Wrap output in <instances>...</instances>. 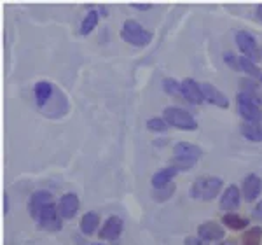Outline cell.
Masks as SVG:
<instances>
[{
  "instance_id": "cell-4",
  "label": "cell",
  "mask_w": 262,
  "mask_h": 245,
  "mask_svg": "<svg viewBox=\"0 0 262 245\" xmlns=\"http://www.w3.org/2000/svg\"><path fill=\"white\" fill-rule=\"evenodd\" d=\"M236 102H238V111L245 122H262V104L259 100L252 98L250 95L239 93Z\"/></svg>"
},
{
  "instance_id": "cell-6",
  "label": "cell",
  "mask_w": 262,
  "mask_h": 245,
  "mask_svg": "<svg viewBox=\"0 0 262 245\" xmlns=\"http://www.w3.org/2000/svg\"><path fill=\"white\" fill-rule=\"evenodd\" d=\"M236 44H238V48L242 49L243 56L250 58L253 62L260 60V49H259V46H257V40L253 39L252 33H248L245 30L238 32L236 33Z\"/></svg>"
},
{
  "instance_id": "cell-11",
  "label": "cell",
  "mask_w": 262,
  "mask_h": 245,
  "mask_svg": "<svg viewBox=\"0 0 262 245\" xmlns=\"http://www.w3.org/2000/svg\"><path fill=\"white\" fill-rule=\"evenodd\" d=\"M79 207V196L74 193H67L63 194L60 198V203H58V210H60V215L61 219H67V221H70V219L75 217V214H77Z\"/></svg>"
},
{
  "instance_id": "cell-1",
  "label": "cell",
  "mask_w": 262,
  "mask_h": 245,
  "mask_svg": "<svg viewBox=\"0 0 262 245\" xmlns=\"http://www.w3.org/2000/svg\"><path fill=\"white\" fill-rule=\"evenodd\" d=\"M224 180L221 177H200L191 186V196L194 200L210 201L217 198V194L222 191Z\"/></svg>"
},
{
  "instance_id": "cell-2",
  "label": "cell",
  "mask_w": 262,
  "mask_h": 245,
  "mask_svg": "<svg viewBox=\"0 0 262 245\" xmlns=\"http://www.w3.org/2000/svg\"><path fill=\"white\" fill-rule=\"evenodd\" d=\"M121 39L131 46H137V48H145L152 40V33L147 32L138 21L126 19L121 30Z\"/></svg>"
},
{
  "instance_id": "cell-33",
  "label": "cell",
  "mask_w": 262,
  "mask_h": 245,
  "mask_svg": "<svg viewBox=\"0 0 262 245\" xmlns=\"http://www.w3.org/2000/svg\"><path fill=\"white\" fill-rule=\"evenodd\" d=\"M217 245H236L232 240H224V242H217Z\"/></svg>"
},
{
  "instance_id": "cell-10",
  "label": "cell",
  "mask_w": 262,
  "mask_h": 245,
  "mask_svg": "<svg viewBox=\"0 0 262 245\" xmlns=\"http://www.w3.org/2000/svg\"><path fill=\"white\" fill-rule=\"evenodd\" d=\"M201 91H203V98H205V102H208L212 105H217V107H221V109L229 107V98H227V96L224 95L219 88H215L213 84L203 83L201 84Z\"/></svg>"
},
{
  "instance_id": "cell-30",
  "label": "cell",
  "mask_w": 262,
  "mask_h": 245,
  "mask_svg": "<svg viewBox=\"0 0 262 245\" xmlns=\"http://www.w3.org/2000/svg\"><path fill=\"white\" fill-rule=\"evenodd\" d=\"M185 245H206V242H205V240H201L200 236H198V238L189 236V238H185Z\"/></svg>"
},
{
  "instance_id": "cell-27",
  "label": "cell",
  "mask_w": 262,
  "mask_h": 245,
  "mask_svg": "<svg viewBox=\"0 0 262 245\" xmlns=\"http://www.w3.org/2000/svg\"><path fill=\"white\" fill-rule=\"evenodd\" d=\"M163 88H164V91H166L168 95H171V96L182 95V84H179L175 79H171V77H164L163 79Z\"/></svg>"
},
{
  "instance_id": "cell-3",
  "label": "cell",
  "mask_w": 262,
  "mask_h": 245,
  "mask_svg": "<svg viewBox=\"0 0 262 245\" xmlns=\"http://www.w3.org/2000/svg\"><path fill=\"white\" fill-rule=\"evenodd\" d=\"M163 117L170 126L184 130V132H192V130L198 128V121L194 119L192 114H189L180 107H166L163 112Z\"/></svg>"
},
{
  "instance_id": "cell-22",
  "label": "cell",
  "mask_w": 262,
  "mask_h": 245,
  "mask_svg": "<svg viewBox=\"0 0 262 245\" xmlns=\"http://www.w3.org/2000/svg\"><path fill=\"white\" fill-rule=\"evenodd\" d=\"M175 184L170 182L166 186H161V188H154V191H152V198H154L156 201H159V203H163V201L170 200V198L175 194Z\"/></svg>"
},
{
  "instance_id": "cell-7",
  "label": "cell",
  "mask_w": 262,
  "mask_h": 245,
  "mask_svg": "<svg viewBox=\"0 0 262 245\" xmlns=\"http://www.w3.org/2000/svg\"><path fill=\"white\" fill-rule=\"evenodd\" d=\"M262 193V179L255 174H248L242 182V194L247 201H255Z\"/></svg>"
},
{
  "instance_id": "cell-13",
  "label": "cell",
  "mask_w": 262,
  "mask_h": 245,
  "mask_svg": "<svg viewBox=\"0 0 262 245\" xmlns=\"http://www.w3.org/2000/svg\"><path fill=\"white\" fill-rule=\"evenodd\" d=\"M239 201H242V191H239L238 186L231 184L221 198V209L226 210V212H234L239 207Z\"/></svg>"
},
{
  "instance_id": "cell-18",
  "label": "cell",
  "mask_w": 262,
  "mask_h": 245,
  "mask_svg": "<svg viewBox=\"0 0 262 245\" xmlns=\"http://www.w3.org/2000/svg\"><path fill=\"white\" fill-rule=\"evenodd\" d=\"M100 226V215L96 212H86L81 219V231L84 235H93Z\"/></svg>"
},
{
  "instance_id": "cell-5",
  "label": "cell",
  "mask_w": 262,
  "mask_h": 245,
  "mask_svg": "<svg viewBox=\"0 0 262 245\" xmlns=\"http://www.w3.org/2000/svg\"><path fill=\"white\" fill-rule=\"evenodd\" d=\"M37 222H39V226L44 228L46 231H60L61 215H60V210H58V205L51 203L46 207L39 214V217H37Z\"/></svg>"
},
{
  "instance_id": "cell-34",
  "label": "cell",
  "mask_w": 262,
  "mask_h": 245,
  "mask_svg": "<svg viewBox=\"0 0 262 245\" xmlns=\"http://www.w3.org/2000/svg\"><path fill=\"white\" fill-rule=\"evenodd\" d=\"M107 12H108V11L105 9V7H101V9H100V14H101V16H107Z\"/></svg>"
},
{
  "instance_id": "cell-25",
  "label": "cell",
  "mask_w": 262,
  "mask_h": 245,
  "mask_svg": "<svg viewBox=\"0 0 262 245\" xmlns=\"http://www.w3.org/2000/svg\"><path fill=\"white\" fill-rule=\"evenodd\" d=\"M196 165V159H189V158H179V156H173L170 167H175L179 172H187Z\"/></svg>"
},
{
  "instance_id": "cell-9",
  "label": "cell",
  "mask_w": 262,
  "mask_h": 245,
  "mask_svg": "<svg viewBox=\"0 0 262 245\" xmlns=\"http://www.w3.org/2000/svg\"><path fill=\"white\" fill-rule=\"evenodd\" d=\"M198 236L201 240H205V242H221L226 236V231H224V228L219 222L208 221L198 226Z\"/></svg>"
},
{
  "instance_id": "cell-35",
  "label": "cell",
  "mask_w": 262,
  "mask_h": 245,
  "mask_svg": "<svg viewBox=\"0 0 262 245\" xmlns=\"http://www.w3.org/2000/svg\"><path fill=\"white\" fill-rule=\"evenodd\" d=\"M95 245H103V243H95Z\"/></svg>"
},
{
  "instance_id": "cell-29",
  "label": "cell",
  "mask_w": 262,
  "mask_h": 245,
  "mask_svg": "<svg viewBox=\"0 0 262 245\" xmlns=\"http://www.w3.org/2000/svg\"><path fill=\"white\" fill-rule=\"evenodd\" d=\"M252 215H253V219H257V221H262V200H259V203L255 205Z\"/></svg>"
},
{
  "instance_id": "cell-20",
  "label": "cell",
  "mask_w": 262,
  "mask_h": 245,
  "mask_svg": "<svg viewBox=\"0 0 262 245\" xmlns=\"http://www.w3.org/2000/svg\"><path fill=\"white\" fill-rule=\"evenodd\" d=\"M242 135L250 142H262V125L260 122H243Z\"/></svg>"
},
{
  "instance_id": "cell-15",
  "label": "cell",
  "mask_w": 262,
  "mask_h": 245,
  "mask_svg": "<svg viewBox=\"0 0 262 245\" xmlns=\"http://www.w3.org/2000/svg\"><path fill=\"white\" fill-rule=\"evenodd\" d=\"M54 91H56V88L53 86L51 83L48 81H40L35 84V88H33V95H35V104L39 109H44L46 104L51 102V98L54 96Z\"/></svg>"
},
{
  "instance_id": "cell-24",
  "label": "cell",
  "mask_w": 262,
  "mask_h": 245,
  "mask_svg": "<svg viewBox=\"0 0 262 245\" xmlns=\"http://www.w3.org/2000/svg\"><path fill=\"white\" fill-rule=\"evenodd\" d=\"M260 238H262V228L253 226L250 230L245 231L243 245H260Z\"/></svg>"
},
{
  "instance_id": "cell-17",
  "label": "cell",
  "mask_w": 262,
  "mask_h": 245,
  "mask_svg": "<svg viewBox=\"0 0 262 245\" xmlns=\"http://www.w3.org/2000/svg\"><path fill=\"white\" fill-rule=\"evenodd\" d=\"M179 174V170H177L175 167H166V168H161V170H158L154 175H152V188H161V186H166L173 182V179H175V175Z\"/></svg>"
},
{
  "instance_id": "cell-14",
  "label": "cell",
  "mask_w": 262,
  "mask_h": 245,
  "mask_svg": "<svg viewBox=\"0 0 262 245\" xmlns=\"http://www.w3.org/2000/svg\"><path fill=\"white\" fill-rule=\"evenodd\" d=\"M182 96H184L187 102L196 104V105L205 102L203 91H201V84L196 83L194 79H185V81H182Z\"/></svg>"
},
{
  "instance_id": "cell-26",
  "label": "cell",
  "mask_w": 262,
  "mask_h": 245,
  "mask_svg": "<svg viewBox=\"0 0 262 245\" xmlns=\"http://www.w3.org/2000/svg\"><path fill=\"white\" fill-rule=\"evenodd\" d=\"M168 122L164 121V117H150L149 121H147V128L150 130V132H158V133H166L168 130Z\"/></svg>"
},
{
  "instance_id": "cell-19",
  "label": "cell",
  "mask_w": 262,
  "mask_h": 245,
  "mask_svg": "<svg viewBox=\"0 0 262 245\" xmlns=\"http://www.w3.org/2000/svg\"><path fill=\"white\" fill-rule=\"evenodd\" d=\"M222 224L229 230H234V231H242L245 228H248V219L242 217V215L234 214V212H227L226 215L222 217Z\"/></svg>"
},
{
  "instance_id": "cell-21",
  "label": "cell",
  "mask_w": 262,
  "mask_h": 245,
  "mask_svg": "<svg viewBox=\"0 0 262 245\" xmlns=\"http://www.w3.org/2000/svg\"><path fill=\"white\" fill-rule=\"evenodd\" d=\"M98 21H100V12L91 9L81 23V35H90V33L98 27Z\"/></svg>"
},
{
  "instance_id": "cell-8",
  "label": "cell",
  "mask_w": 262,
  "mask_h": 245,
  "mask_svg": "<svg viewBox=\"0 0 262 245\" xmlns=\"http://www.w3.org/2000/svg\"><path fill=\"white\" fill-rule=\"evenodd\" d=\"M51 203H53V194L49 191H35L30 196V200H28V212L37 221L39 214Z\"/></svg>"
},
{
  "instance_id": "cell-12",
  "label": "cell",
  "mask_w": 262,
  "mask_h": 245,
  "mask_svg": "<svg viewBox=\"0 0 262 245\" xmlns=\"http://www.w3.org/2000/svg\"><path fill=\"white\" fill-rule=\"evenodd\" d=\"M122 228H124L122 219L117 217V215H111V217L105 221V224L101 226V231L98 235L101 240H117L122 233Z\"/></svg>"
},
{
  "instance_id": "cell-28",
  "label": "cell",
  "mask_w": 262,
  "mask_h": 245,
  "mask_svg": "<svg viewBox=\"0 0 262 245\" xmlns=\"http://www.w3.org/2000/svg\"><path fill=\"white\" fill-rule=\"evenodd\" d=\"M224 62H226V65L232 70H242V67H239V58L234 56L232 53L224 54Z\"/></svg>"
},
{
  "instance_id": "cell-23",
  "label": "cell",
  "mask_w": 262,
  "mask_h": 245,
  "mask_svg": "<svg viewBox=\"0 0 262 245\" xmlns=\"http://www.w3.org/2000/svg\"><path fill=\"white\" fill-rule=\"evenodd\" d=\"M239 67H242V70L245 74L252 75V77H262V72L259 69V65H257V62L250 60V58L239 56Z\"/></svg>"
},
{
  "instance_id": "cell-16",
  "label": "cell",
  "mask_w": 262,
  "mask_h": 245,
  "mask_svg": "<svg viewBox=\"0 0 262 245\" xmlns=\"http://www.w3.org/2000/svg\"><path fill=\"white\" fill-rule=\"evenodd\" d=\"M173 154L179 156V158H189V159H200L203 156V151L196 144L191 142H179L173 147Z\"/></svg>"
},
{
  "instance_id": "cell-36",
  "label": "cell",
  "mask_w": 262,
  "mask_h": 245,
  "mask_svg": "<svg viewBox=\"0 0 262 245\" xmlns=\"http://www.w3.org/2000/svg\"><path fill=\"white\" fill-rule=\"evenodd\" d=\"M260 81H262V77H260Z\"/></svg>"
},
{
  "instance_id": "cell-32",
  "label": "cell",
  "mask_w": 262,
  "mask_h": 245,
  "mask_svg": "<svg viewBox=\"0 0 262 245\" xmlns=\"http://www.w3.org/2000/svg\"><path fill=\"white\" fill-rule=\"evenodd\" d=\"M257 18H259L260 21H262V4H259V6H257Z\"/></svg>"
},
{
  "instance_id": "cell-31",
  "label": "cell",
  "mask_w": 262,
  "mask_h": 245,
  "mask_svg": "<svg viewBox=\"0 0 262 245\" xmlns=\"http://www.w3.org/2000/svg\"><path fill=\"white\" fill-rule=\"evenodd\" d=\"M133 7L135 9H138V11H149L150 9V4H133Z\"/></svg>"
}]
</instances>
